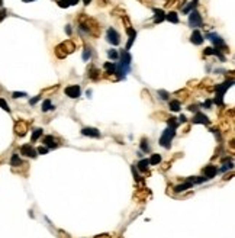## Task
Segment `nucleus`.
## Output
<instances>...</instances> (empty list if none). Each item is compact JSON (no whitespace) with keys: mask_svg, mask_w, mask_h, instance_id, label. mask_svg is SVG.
Masks as SVG:
<instances>
[{"mask_svg":"<svg viewBox=\"0 0 235 238\" xmlns=\"http://www.w3.org/2000/svg\"><path fill=\"white\" fill-rule=\"evenodd\" d=\"M77 22H78V25H80V29L87 32L93 38H97L99 35H100V32H102V28H100V25H99L97 22L93 19V18H89L84 13H81L78 16Z\"/></svg>","mask_w":235,"mask_h":238,"instance_id":"nucleus-1","label":"nucleus"},{"mask_svg":"<svg viewBox=\"0 0 235 238\" xmlns=\"http://www.w3.org/2000/svg\"><path fill=\"white\" fill-rule=\"evenodd\" d=\"M74 51H76V44L71 39H67L64 42H61L60 45L55 46V55L58 58H65V57H68Z\"/></svg>","mask_w":235,"mask_h":238,"instance_id":"nucleus-2","label":"nucleus"},{"mask_svg":"<svg viewBox=\"0 0 235 238\" xmlns=\"http://www.w3.org/2000/svg\"><path fill=\"white\" fill-rule=\"evenodd\" d=\"M234 84V80H229V81H225V83H222V84H216L215 86V90H216V97H215V102L218 106H223V94L225 92L228 90L229 87H232Z\"/></svg>","mask_w":235,"mask_h":238,"instance_id":"nucleus-3","label":"nucleus"},{"mask_svg":"<svg viewBox=\"0 0 235 238\" xmlns=\"http://www.w3.org/2000/svg\"><path fill=\"white\" fill-rule=\"evenodd\" d=\"M176 129L177 128L169 126V128L163 132L161 138H160V145L164 147V148H170V147H171V141H173L174 135H176Z\"/></svg>","mask_w":235,"mask_h":238,"instance_id":"nucleus-4","label":"nucleus"},{"mask_svg":"<svg viewBox=\"0 0 235 238\" xmlns=\"http://www.w3.org/2000/svg\"><path fill=\"white\" fill-rule=\"evenodd\" d=\"M106 39L109 44L112 45H119L121 44V36H119V33L113 29V28H109L107 29V32H106Z\"/></svg>","mask_w":235,"mask_h":238,"instance_id":"nucleus-5","label":"nucleus"},{"mask_svg":"<svg viewBox=\"0 0 235 238\" xmlns=\"http://www.w3.org/2000/svg\"><path fill=\"white\" fill-rule=\"evenodd\" d=\"M189 25L192 28L202 26V16H200L199 12H196V10L190 12V15H189Z\"/></svg>","mask_w":235,"mask_h":238,"instance_id":"nucleus-6","label":"nucleus"},{"mask_svg":"<svg viewBox=\"0 0 235 238\" xmlns=\"http://www.w3.org/2000/svg\"><path fill=\"white\" fill-rule=\"evenodd\" d=\"M20 154H23L25 157H31V158H35L36 157V150L33 148L31 144H25V145L20 147Z\"/></svg>","mask_w":235,"mask_h":238,"instance_id":"nucleus-7","label":"nucleus"},{"mask_svg":"<svg viewBox=\"0 0 235 238\" xmlns=\"http://www.w3.org/2000/svg\"><path fill=\"white\" fill-rule=\"evenodd\" d=\"M65 94L68 96V97H71V99H76V97H78L80 96V86H77V84H73V86H67L65 87Z\"/></svg>","mask_w":235,"mask_h":238,"instance_id":"nucleus-8","label":"nucleus"},{"mask_svg":"<svg viewBox=\"0 0 235 238\" xmlns=\"http://www.w3.org/2000/svg\"><path fill=\"white\" fill-rule=\"evenodd\" d=\"M28 131V124H26L25 121H18L16 124H15V132L18 134L19 137H23Z\"/></svg>","mask_w":235,"mask_h":238,"instance_id":"nucleus-9","label":"nucleus"},{"mask_svg":"<svg viewBox=\"0 0 235 238\" xmlns=\"http://www.w3.org/2000/svg\"><path fill=\"white\" fill-rule=\"evenodd\" d=\"M81 134L86 135V137H91V138H99V137H100V131L96 129V128H91V126L83 128V129H81Z\"/></svg>","mask_w":235,"mask_h":238,"instance_id":"nucleus-10","label":"nucleus"},{"mask_svg":"<svg viewBox=\"0 0 235 238\" xmlns=\"http://www.w3.org/2000/svg\"><path fill=\"white\" fill-rule=\"evenodd\" d=\"M193 124H203V125H208L209 118L202 112H196V115L193 116Z\"/></svg>","mask_w":235,"mask_h":238,"instance_id":"nucleus-11","label":"nucleus"},{"mask_svg":"<svg viewBox=\"0 0 235 238\" xmlns=\"http://www.w3.org/2000/svg\"><path fill=\"white\" fill-rule=\"evenodd\" d=\"M42 142H44V144L46 145V148H57V147H58V142H57V139L54 138L52 135H46V137H44Z\"/></svg>","mask_w":235,"mask_h":238,"instance_id":"nucleus-12","label":"nucleus"},{"mask_svg":"<svg viewBox=\"0 0 235 238\" xmlns=\"http://www.w3.org/2000/svg\"><path fill=\"white\" fill-rule=\"evenodd\" d=\"M126 33H128V36H129V41H128V44H126V51H128L131 46H132L135 38H137V31L132 29V28H126Z\"/></svg>","mask_w":235,"mask_h":238,"instance_id":"nucleus-13","label":"nucleus"},{"mask_svg":"<svg viewBox=\"0 0 235 238\" xmlns=\"http://www.w3.org/2000/svg\"><path fill=\"white\" fill-rule=\"evenodd\" d=\"M190 41H192V44H195V45H200V44H203V35L199 32V31H193L192 36H190Z\"/></svg>","mask_w":235,"mask_h":238,"instance_id":"nucleus-14","label":"nucleus"},{"mask_svg":"<svg viewBox=\"0 0 235 238\" xmlns=\"http://www.w3.org/2000/svg\"><path fill=\"white\" fill-rule=\"evenodd\" d=\"M203 173H205V177L213 178L216 176V173H218V168H216V165H208V167L203 168Z\"/></svg>","mask_w":235,"mask_h":238,"instance_id":"nucleus-15","label":"nucleus"},{"mask_svg":"<svg viewBox=\"0 0 235 238\" xmlns=\"http://www.w3.org/2000/svg\"><path fill=\"white\" fill-rule=\"evenodd\" d=\"M152 12L155 13V18H154V22H155V23H161V22L165 19V13L163 12V9H152Z\"/></svg>","mask_w":235,"mask_h":238,"instance_id":"nucleus-16","label":"nucleus"},{"mask_svg":"<svg viewBox=\"0 0 235 238\" xmlns=\"http://www.w3.org/2000/svg\"><path fill=\"white\" fill-rule=\"evenodd\" d=\"M87 74H89V77L91 80H97L100 79V71H99L96 67H89V70H87Z\"/></svg>","mask_w":235,"mask_h":238,"instance_id":"nucleus-17","label":"nucleus"},{"mask_svg":"<svg viewBox=\"0 0 235 238\" xmlns=\"http://www.w3.org/2000/svg\"><path fill=\"white\" fill-rule=\"evenodd\" d=\"M121 59H122V61H121L122 64H125V66H129L131 61H132V57H131V54L128 53L126 49H125V51H122V53H121Z\"/></svg>","mask_w":235,"mask_h":238,"instance_id":"nucleus-18","label":"nucleus"},{"mask_svg":"<svg viewBox=\"0 0 235 238\" xmlns=\"http://www.w3.org/2000/svg\"><path fill=\"white\" fill-rule=\"evenodd\" d=\"M137 165H138V170L139 172L145 173L148 170V167H150V161H148V158H142V160H139V163Z\"/></svg>","mask_w":235,"mask_h":238,"instance_id":"nucleus-19","label":"nucleus"},{"mask_svg":"<svg viewBox=\"0 0 235 238\" xmlns=\"http://www.w3.org/2000/svg\"><path fill=\"white\" fill-rule=\"evenodd\" d=\"M192 186H193V185H192V182H186V183H183V185L176 186V187H174V192H176V193H182V192H184V190L190 189Z\"/></svg>","mask_w":235,"mask_h":238,"instance_id":"nucleus-20","label":"nucleus"},{"mask_svg":"<svg viewBox=\"0 0 235 238\" xmlns=\"http://www.w3.org/2000/svg\"><path fill=\"white\" fill-rule=\"evenodd\" d=\"M165 19L169 22H171V23H179V15L176 12H169L165 15Z\"/></svg>","mask_w":235,"mask_h":238,"instance_id":"nucleus-21","label":"nucleus"},{"mask_svg":"<svg viewBox=\"0 0 235 238\" xmlns=\"http://www.w3.org/2000/svg\"><path fill=\"white\" fill-rule=\"evenodd\" d=\"M115 66L116 64H113V63H104V70H106V74L109 76V74H113L115 73Z\"/></svg>","mask_w":235,"mask_h":238,"instance_id":"nucleus-22","label":"nucleus"},{"mask_svg":"<svg viewBox=\"0 0 235 238\" xmlns=\"http://www.w3.org/2000/svg\"><path fill=\"white\" fill-rule=\"evenodd\" d=\"M22 164V160L19 158V155L18 154H13L12 158H10V165H13V167H18V165Z\"/></svg>","mask_w":235,"mask_h":238,"instance_id":"nucleus-23","label":"nucleus"},{"mask_svg":"<svg viewBox=\"0 0 235 238\" xmlns=\"http://www.w3.org/2000/svg\"><path fill=\"white\" fill-rule=\"evenodd\" d=\"M48 110H54V106H52L49 99H46L45 102L42 103V112H48Z\"/></svg>","mask_w":235,"mask_h":238,"instance_id":"nucleus-24","label":"nucleus"},{"mask_svg":"<svg viewBox=\"0 0 235 238\" xmlns=\"http://www.w3.org/2000/svg\"><path fill=\"white\" fill-rule=\"evenodd\" d=\"M169 106H170V109H171L173 112H177V110H180V107H182V105H180V102H179V100H171Z\"/></svg>","mask_w":235,"mask_h":238,"instance_id":"nucleus-25","label":"nucleus"},{"mask_svg":"<svg viewBox=\"0 0 235 238\" xmlns=\"http://www.w3.org/2000/svg\"><path fill=\"white\" fill-rule=\"evenodd\" d=\"M150 161V165H155V164H158L160 161H161V155L160 154H152L151 155V158L148 160Z\"/></svg>","mask_w":235,"mask_h":238,"instance_id":"nucleus-26","label":"nucleus"},{"mask_svg":"<svg viewBox=\"0 0 235 238\" xmlns=\"http://www.w3.org/2000/svg\"><path fill=\"white\" fill-rule=\"evenodd\" d=\"M141 151L142 152H150V145H148V139L144 138L141 141Z\"/></svg>","mask_w":235,"mask_h":238,"instance_id":"nucleus-27","label":"nucleus"},{"mask_svg":"<svg viewBox=\"0 0 235 238\" xmlns=\"http://www.w3.org/2000/svg\"><path fill=\"white\" fill-rule=\"evenodd\" d=\"M107 57L112 59H118L119 58V54L116 53V49H109V51H107Z\"/></svg>","mask_w":235,"mask_h":238,"instance_id":"nucleus-28","label":"nucleus"},{"mask_svg":"<svg viewBox=\"0 0 235 238\" xmlns=\"http://www.w3.org/2000/svg\"><path fill=\"white\" fill-rule=\"evenodd\" d=\"M41 135H42V129H41V128L35 129V131H33V134H32V141H33V142H35V141H36V139H38Z\"/></svg>","mask_w":235,"mask_h":238,"instance_id":"nucleus-29","label":"nucleus"},{"mask_svg":"<svg viewBox=\"0 0 235 238\" xmlns=\"http://www.w3.org/2000/svg\"><path fill=\"white\" fill-rule=\"evenodd\" d=\"M0 107L6 112H10V107H9V105H7V102L5 99H0Z\"/></svg>","mask_w":235,"mask_h":238,"instance_id":"nucleus-30","label":"nucleus"},{"mask_svg":"<svg viewBox=\"0 0 235 238\" xmlns=\"http://www.w3.org/2000/svg\"><path fill=\"white\" fill-rule=\"evenodd\" d=\"M167 122H169V126H173V128H177V126H179V122H177V119H176V118H173V116L167 119Z\"/></svg>","mask_w":235,"mask_h":238,"instance_id":"nucleus-31","label":"nucleus"},{"mask_svg":"<svg viewBox=\"0 0 235 238\" xmlns=\"http://www.w3.org/2000/svg\"><path fill=\"white\" fill-rule=\"evenodd\" d=\"M212 54H213V55H216V49H215V48H210V46H209V48H205L203 55H212Z\"/></svg>","mask_w":235,"mask_h":238,"instance_id":"nucleus-32","label":"nucleus"},{"mask_svg":"<svg viewBox=\"0 0 235 238\" xmlns=\"http://www.w3.org/2000/svg\"><path fill=\"white\" fill-rule=\"evenodd\" d=\"M90 57H91V51L89 49V48H86L84 53H83V59H84V61H89Z\"/></svg>","mask_w":235,"mask_h":238,"instance_id":"nucleus-33","label":"nucleus"},{"mask_svg":"<svg viewBox=\"0 0 235 238\" xmlns=\"http://www.w3.org/2000/svg\"><path fill=\"white\" fill-rule=\"evenodd\" d=\"M158 94H160V97L163 100H169L170 99V94L167 92H164V90H158Z\"/></svg>","mask_w":235,"mask_h":238,"instance_id":"nucleus-34","label":"nucleus"},{"mask_svg":"<svg viewBox=\"0 0 235 238\" xmlns=\"http://www.w3.org/2000/svg\"><path fill=\"white\" fill-rule=\"evenodd\" d=\"M23 96H26L25 92H15V93H13V97H15V99H18V97H23Z\"/></svg>","mask_w":235,"mask_h":238,"instance_id":"nucleus-35","label":"nucleus"},{"mask_svg":"<svg viewBox=\"0 0 235 238\" xmlns=\"http://www.w3.org/2000/svg\"><path fill=\"white\" fill-rule=\"evenodd\" d=\"M36 152H38V154H46V152H48V148H46V147H39L38 150H36Z\"/></svg>","mask_w":235,"mask_h":238,"instance_id":"nucleus-36","label":"nucleus"},{"mask_svg":"<svg viewBox=\"0 0 235 238\" xmlns=\"http://www.w3.org/2000/svg\"><path fill=\"white\" fill-rule=\"evenodd\" d=\"M231 168H232V163L229 161L228 164H225L223 167H222V168H221V172H226V170H231Z\"/></svg>","mask_w":235,"mask_h":238,"instance_id":"nucleus-37","label":"nucleus"},{"mask_svg":"<svg viewBox=\"0 0 235 238\" xmlns=\"http://www.w3.org/2000/svg\"><path fill=\"white\" fill-rule=\"evenodd\" d=\"M6 13H7V10L6 9H0V22L6 18Z\"/></svg>","mask_w":235,"mask_h":238,"instance_id":"nucleus-38","label":"nucleus"},{"mask_svg":"<svg viewBox=\"0 0 235 238\" xmlns=\"http://www.w3.org/2000/svg\"><path fill=\"white\" fill-rule=\"evenodd\" d=\"M132 173H134V177H135V180H138V182H139V180H141V177L138 176V173H137V170H135V167H134V165H132Z\"/></svg>","mask_w":235,"mask_h":238,"instance_id":"nucleus-39","label":"nucleus"},{"mask_svg":"<svg viewBox=\"0 0 235 238\" xmlns=\"http://www.w3.org/2000/svg\"><path fill=\"white\" fill-rule=\"evenodd\" d=\"M212 103H213V102H212V100H206V102H205V103H203V106H205V107H206V109H210V106H212Z\"/></svg>","mask_w":235,"mask_h":238,"instance_id":"nucleus-40","label":"nucleus"},{"mask_svg":"<svg viewBox=\"0 0 235 238\" xmlns=\"http://www.w3.org/2000/svg\"><path fill=\"white\" fill-rule=\"evenodd\" d=\"M80 0H67V3L70 5V6H74V5H77Z\"/></svg>","mask_w":235,"mask_h":238,"instance_id":"nucleus-41","label":"nucleus"},{"mask_svg":"<svg viewBox=\"0 0 235 238\" xmlns=\"http://www.w3.org/2000/svg\"><path fill=\"white\" fill-rule=\"evenodd\" d=\"M39 99H41V96H36V97H33V99L31 100V102H29V103H31V105H35V103H36V102H38Z\"/></svg>","mask_w":235,"mask_h":238,"instance_id":"nucleus-42","label":"nucleus"},{"mask_svg":"<svg viewBox=\"0 0 235 238\" xmlns=\"http://www.w3.org/2000/svg\"><path fill=\"white\" fill-rule=\"evenodd\" d=\"M99 3H100L102 6H106V5L109 3V0H99Z\"/></svg>","mask_w":235,"mask_h":238,"instance_id":"nucleus-43","label":"nucleus"},{"mask_svg":"<svg viewBox=\"0 0 235 238\" xmlns=\"http://www.w3.org/2000/svg\"><path fill=\"white\" fill-rule=\"evenodd\" d=\"M189 110H192V112H193V110H195V112H197V106H189Z\"/></svg>","mask_w":235,"mask_h":238,"instance_id":"nucleus-44","label":"nucleus"},{"mask_svg":"<svg viewBox=\"0 0 235 238\" xmlns=\"http://www.w3.org/2000/svg\"><path fill=\"white\" fill-rule=\"evenodd\" d=\"M179 122H186V116H184V115H182V116L179 118Z\"/></svg>","mask_w":235,"mask_h":238,"instance_id":"nucleus-45","label":"nucleus"},{"mask_svg":"<svg viewBox=\"0 0 235 238\" xmlns=\"http://www.w3.org/2000/svg\"><path fill=\"white\" fill-rule=\"evenodd\" d=\"M65 31H67V33H68V35L71 33V28H70V25H67V28H65Z\"/></svg>","mask_w":235,"mask_h":238,"instance_id":"nucleus-46","label":"nucleus"},{"mask_svg":"<svg viewBox=\"0 0 235 238\" xmlns=\"http://www.w3.org/2000/svg\"><path fill=\"white\" fill-rule=\"evenodd\" d=\"M83 2H84V5H89V3H90L91 0H83Z\"/></svg>","mask_w":235,"mask_h":238,"instance_id":"nucleus-47","label":"nucleus"},{"mask_svg":"<svg viewBox=\"0 0 235 238\" xmlns=\"http://www.w3.org/2000/svg\"><path fill=\"white\" fill-rule=\"evenodd\" d=\"M25 3H29V2H33V0H23Z\"/></svg>","mask_w":235,"mask_h":238,"instance_id":"nucleus-48","label":"nucleus"},{"mask_svg":"<svg viewBox=\"0 0 235 238\" xmlns=\"http://www.w3.org/2000/svg\"><path fill=\"white\" fill-rule=\"evenodd\" d=\"M2 5H3V0H0V6H2Z\"/></svg>","mask_w":235,"mask_h":238,"instance_id":"nucleus-49","label":"nucleus"}]
</instances>
